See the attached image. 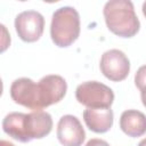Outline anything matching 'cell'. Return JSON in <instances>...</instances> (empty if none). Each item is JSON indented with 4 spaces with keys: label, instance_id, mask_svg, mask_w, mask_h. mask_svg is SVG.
I'll list each match as a JSON object with an SVG mask.
<instances>
[{
    "label": "cell",
    "instance_id": "1",
    "mask_svg": "<svg viewBox=\"0 0 146 146\" xmlns=\"http://www.w3.org/2000/svg\"><path fill=\"white\" fill-rule=\"evenodd\" d=\"M103 14L108 30L121 38H131L139 31L140 23L129 0L107 1Z\"/></svg>",
    "mask_w": 146,
    "mask_h": 146
},
{
    "label": "cell",
    "instance_id": "2",
    "mask_svg": "<svg viewBox=\"0 0 146 146\" xmlns=\"http://www.w3.org/2000/svg\"><path fill=\"white\" fill-rule=\"evenodd\" d=\"M80 34V16L73 7H60L54 14L50 24L52 42L60 48L71 46Z\"/></svg>",
    "mask_w": 146,
    "mask_h": 146
},
{
    "label": "cell",
    "instance_id": "3",
    "mask_svg": "<svg viewBox=\"0 0 146 146\" xmlns=\"http://www.w3.org/2000/svg\"><path fill=\"white\" fill-rule=\"evenodd\" d=\"M75 98L88 108H108L113 104L114 92L102 82L87 81L76 87Z\"/></svg>",
    "mask_w": 146,
    "mask_h": 146
},
{
    "label": "cell",
    "instance_id": "4",
    "mask_svg": "<svg viewBox=\"0 0 146 146\" xmlns=\"http://www.w3.org/2000/svg\"><path fill=\"white\" fill-rule=\"evenodd\" d=\"M99 67L105 78L119 82L128 76L130 72V62L123 51L111 49L102 55Z\"/></svg>",
    "mask_w": 146,
    "mask_h": 146
},
{
    "label": "cell",
    "instance_id": "5",
    "mask_svg": "<svg viewBox=\"0 0 146 146\" xmlns=\"http://www.w3.org/2000/svg\"><path fill=\"white\" fill-rule=\"evenodd\" d=\"M44 18L35 10H25L15 18V30L25 42H35L43 33Z\"/></svg>",
    "mask_w": 146,
    "mask_h": 146
},
{
    "label": "cell",
    "instance_id": "6",
    "mask_svg": "<svg viewBox=\"0 0 146 146\" xmlns=\"http://www.w3.org/2000/svg\"><path fill=\"white\" fill-rule=\"evenodd\" d=\"M36 84L38 98L41 110L60 102L67 90L66 81L64 80V78L57 74L46 75Z\"/></svg>",
    "mask_w": 146,
    "mask_h": 146
},
{
    "label": "cell",
    "instance_id": "7",
    "mask_svg": "<svg viewBox=\"0 0 146 146\" xmlns=\"http://www.w3.org/2000/svg\"><path fill=\"white\" fill-rule=\"evenodd\" d=\"M10 97L16 103L33 111H41L38 98V84L29 78L16 79L10 86Z\"/></svg>",
    "mask_w": 146,
    "mask_h": 146
},
{
    "label": "cell",
    "instance_id": "8",
    "mask_svg": "<svg viewBox=\"0 0 146 146\" xmlns=\"http://www.w3.org/2000/svg\"><path fill=\"white\" fill-rule=\"evenodd\" d=\"M57 138L64 146H81L86 139V132L79 119L67 114L58 121Z\"/></svg>",
    "mask_w": 146,
    "mask_h": 146
},
{
    "label": "cell",
    "instance_id": "9",
    "mask_svg": "<svg viewBox=\"0 0 146 146\" xmlns=\"http://www.w3.org/2000/svg\"><path fill=\"white\" fill-rule=\"evenodd\" d=\"M25 133L31 141L32 139H40L50 133L52 129V119L48 112L33 111L25 114L24 117Z\"/></svg>",
    "mask_w": 146,
    "mask_h": 146
},
{
    "label": "cell",
    "instance_id": "10",
    "mask_svg": "<svg viewBox=\"0 0 146 146\" xmlns=\"http://www.w3.org/2000/svg\"><path fill=\"white\" fill-rule=\"evenodd\" d=\"M86 125L96 133L107 132L113 125V111L108 108H86L83 111Z\"/></svg>",
    "mask_w": 146,
    "mask_h": 146
},
{
    "label": "cell",
    "instance_id": "11",
    "mask_svg": "<svg viewBox=\"0 0 146 146\" xmlns=\"http://www.w3.org/2000/svg\"><path fill=\"white\" fill-rule=\"evenodd\" d=\"M120 128L129 137H140L146 132V115L137 110L124 111L120 116Z\"/></svg>",
    "mask_w": 146,
    "mask_h": 146
},
{
    "label": "cell",
    "instance_id": "12",
    "mask_svg": "<svg viewBox=\"0 0 146 146\" xmlns=\"http://www.w3.org/2000/svg\"><path fill=\"white\" fill-rule=\"evenodd\" d=\"M24 113L19 112H11L7 114L2 121V129L3 131L15 140L21 143H29V138L25 133L24 128Z\"/></svg>",
    "mask_w": 146,
    "mask_h": 146
},
{
    "label": "cell",
    "instance_id": "13",
    "mask_svg": "<svg viewBox=\"0 0 146 146\" xmlns=\"http://www.w3.org/2000/svg\"><path fill=\"white\" fill-rule=\"evenodd\" d=\"M135 84L141 91L146 89V65L140 66L135 74Z\"/></svg>",
    "mask_w": 146,
    "mask_h": 146
},
{
    "label": "cell",
    "instance_id": "14",
    "mask_svg": "<svg viewBox=\"0 0 146 146\" xmlns=\"http://www.w3.org/2000/svg\"><path fill=\"white\" fill-rule=\"evenodd\" d=\"M86 146H110V144H108L107 141L103 140V139L92 138V139H90V140L86 144Z\"/></svg>",
    "mask_w": 146,
    "mask_h": 146
},
{
    "label": "cell",
    "instance_id": "15",
    "mask_svg": "<svg viewBox=\"0 0 146 146\" xmlns=\"http://www.w3.org/2000/svg\"><path fill=\"white\" fill-rule=\"evenodd\" d=\"M140 97H141V102H143L144 106L146 107V89H144V90L140 91Z\"/></svg>",
    "mask_w": 146,
    "mask_h": 146
},
{
    "label": "cell",
    "instance_id": "16",
    "mask_svg": "<svg viewBox=\"0 0 146 146\" xmlns=\"http://www.w3.org/2000/svg\"><path fill=\"white\" fill-rule=\"evenodd\" d=\"M0 146H15L13 143H10V141H8V140H1L0 141Z\"/></svg>",
    "mask_w": 146,
    "mask_h": 146
},
{
    "label": "cell",
    "instance_id": "17",
    "mask_svg": "<svg viewBox=\"0 0 146 146\" xmlns=\"http://www.w3.org/2000/svg\"><path fill=\"white\" fill-rule=\"evenodd\" d=\"M138 146H146V138H144L143 140H140L139 144H138Z\"/></svg>",
    "mask_w": 146,
    "mask_h": 146
},
{
    "label": "cell",
    "instance_id": "18",
    "mask_svg": "<svg viewBox=\"0 0 146 146\" xmlns=\"http://www.w3.org/2000/svg\"><path fill=\"white\" fill-rule=\"evenodd\" d=\"M143 14H144V16L146 17V1L143 3Z\"/></svg>",
    "mask_w": 146,
    "mask_h": 146
}]
</instances>
